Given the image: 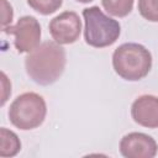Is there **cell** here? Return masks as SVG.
I'll use <instances>...</instances> for the list:
<instances>
[{
  "label": "cell",
  "mask_w": 158,
  "mask_h": 158,
  "mask_svg": "<svg viewBox=\"0 0 158 158\" xmlns=\"http://www.w3.org/2000/svg\"><path fill=\"white\" fill-rule=\"evenodd\" d=\"M65 63V49L52 41L38 44L25 59L27 75L40 85H51L57 81L64 72Z\"/></svg>",
  "instance_id": "1"
},
{
  "label": "cell",
  "mask_w": 158,
  "mask_h": 158,
  "mask_svg": "<svg viewBox=\"0 0 158 158\" xmlns=\"http://www.w3.org/2000/svg\"><path fill=\"white\" fill-rule=\"evenodd\" d=\"M112 67L125 80L137 81L143 79L152 68L151 52L139 43H123L112 54Z\"/></svg>",
  "instance_id": "2"
},
{
  "label": "cell",
  "mask_w": 158,
  "mask_h": 158,
  "mask_svg": "<svg viewBox=\"0 0 158 158\" xmlns=\"http://www.w3.org/2000/svg\"><path fill=\"white\" fill-rule=\"evenodd\" d=\"M83 17L85 22L84 40L85 42L95 48H104L114 44L120 33V23L106 16L99 6H91L83 10Z\"/></svg>",
  "instance_id": "3"
},
{
  "label": "cell",
  "mask_w": 158,
  "mask_h": 158,
  "mask_svg": "<svg viewBox=\"0 0 158 158\" xmlns=\"http://www.w3.org/2000/svg\"><path fill=\"white\" fill-rule=\"evenodd\" d=\"M46 101L37 93H23L19 95L9 109L10 122L23 131L41 126L46 118Z\"/></svg>",
  "instance_id": "4"
},
{
  "label": "cell",
  "mask_w": 158,
  "mask_h": 158,
  "mask_svg": "<svg viewBox=\"0 0 158 158\" xmlns=\"http://www.w3.org/2000/svg\"><path fill=\"white\" fill-rule=\"evenodd\" d=\"M2 32L14 35V44L19 53H30L33 51L41 40V25L33 16H22L14 26L2 28Z\"/></svg>",
  "instance_id": "5"
},
{
  "label": "cell",
  "mask_w": 158,
  "mask_h": 158,
  "mask_svg": "<svg viewBox=\"0 0 158 158\" xmlns=\"http://www.w3.org/2000/svg\"><path fill=\"white\" fill-rule=\"evenodd\" d=\"M49 33L59 44L74 43L81 32V20L74 11H64L51 20Z\"/></svg>",
  "instance_id": "6"
},
{
  "label": "cell",
  "mask_w": 158,
  "mask_h": 158,
  "mask_svg": "<svg viewBox=\"0 0 158 158\" xmlns=\"http://www.w3.org/2000/svg\"><path fill=\"white\" fill-rule=\"evenodd\" d=\"M120 152L126 158H153L158 152V144L146 133L131 132L121 138Z\"/></svg>",
  "instance_id": "7"
},
{
  "label": "cell",
  "mask_w": 158,
  "mask_h": 158,
  "mask_svg": "<svg viewBox=\"0 0 158 158\" xmlns=\"http://www.w3.org/2000/svg\"><path fill=\"white\" fill-rule=\"evenodd\" d=\"M133 121L143 127H158V98L154 95H141L131 106Z\"/></svg>",
  "instance_id": "8"
},
{
  "label": "cell",
  "mask_w": 158,
  "mask_h": 158,
  "mask_svg": "<svg viewBox=\"0 0 158 158\" xmlns=\"http://www.w3.org/2000/svg\"><path fill=\"white\" fill-rule=\"evenodd\" d=\"M21 149V142L15 132L5 127L0 128V156L14 157Z\"/></svg>",
  "instance_id": "9"
},
{
  "label": "cell",
  "mask_w": 158,
  "mask_h": 158,
  "mask_svg": "<svg viewBox=\"0 0 158 158\" xmlns=\"http://www.w3.org/2000/svg\"><path fill=\"white\" fill-rule=\"evenodd\" d=\"M133 1L135 0H101V4L110 15L125 17L132 11Z\"/></svg>",
  "instance_id": "10"
},
{
  "label": "cell",
  "mask_w": 158,
  "mask_h": 158,
  "mask_svg": "<svg viewBox=\"0 0 158 158\" xmlns=\"http://www.w3.org/2000/svg\"><path fill=\"white\" fill-rule=\"evenodd\" d=\"M63 0H27V4L41 15H51L62 6Z\"/></svg>",
  "instance_id": "11"
},
{
  "label": "cell",
  "mask_w": 158,
  "mask_h": 158,
  "mask_svg": "<svg viewBox=\"0 0 158 158\" xmlns=\"http://www.w3.org/2000/svg\"><path fill=\"white\" fill-rule=\"evenodd\" d=\"M141 16L151 22H158V0H138Z\"/></svg>",
  "instance_id": "12"
},
{
  "label": "cell",
  "mask_w": 158,
  "mask_h": 158,
  "mask_svg": "<svg viewBox=\"0 0 158 158\" xmlns=\"http://www.w3.org/2000/svg\"><path fill=\"white\" fill-rule=\"evenodd\" d=\"M1 1V26L7 27L10 26V23L12 22L14 19V11H12V6L6 1V0H0Z\"/></svg>",
  "instance_id": "13"
},
{
  "label": "cell",
  "mask_w": 158,
  "mask_h": 158,
  "mask_svg": "<svg viewBox=\"0 0 158 158\" xmlns=\"http://www.w3.org/2000/svg\"><path fill=\"white\" fill-rule=\"evenodd\" d=\"M1 84H2V100H1V105H4L5 102H6V100H7V96L11 94V84H10V81L7 80V78H6V74L2 72L1 73Z\"/></svg>",
  "instance_id": "14"
},
{
  "label": "cell",
  "mask_w": 158,
  "mask_h": 158,
  "mask_svg": "<svg viewBox=\"0 0 158 158\" xmlns=\"http://www.w3.org/2000/svg\"><path fill=\"white\" fill-rule=\"evenodd\" d=\"M75 1H78V2H83V4H86V2H91L93 0H75Z\"/></svg>",
  "instance_id": "15"
}]
</instances>
